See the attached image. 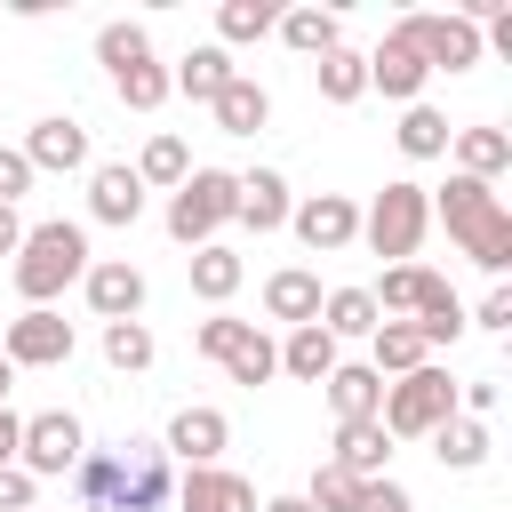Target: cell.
I'll return each instance as SVG.
<instances>
[{"instance_id":"cell-22","label":"cell","mask_w":512,"mask_h":512,"mask_svg":"<svg viewBox=\"0 0 512 512\" xmlns=\"http://www.w3.org/2000/svg\"><path fill=\"white\" fill-rule=\"evenodd\" d=\"M208 112H216V128H224V136H256V128L272 120V96H264V80L232 72V80L216 88V104H208Z\"/></svg>"},{"instance_id":"cell-47","label":"cell","mask_w":512,"mask_h":512,"mask_svg":"<svg viewBox=\"0 0 512 512\" xmlns=\"http://www.w3.org/2000/svg\"><path fill=\"white\" fill-rule=\"evenodd\" d=\"M8 384H16V368H8V360H0V408H8Z\"/></svg>"},{"instance_id":"cell-46","label":"cell","mask_w":512,"mask_h":512,"mask_svg":"<svg viewBox=\"0 0 512 512\" xmlns=\"http://www.w3.org/2000/svg\"><path fill=\"white\" fill-rule=\"evenodd\" d=\"M256 512H312V504H304V496H264Z\"/></svg>"},{"instance_id":"cell-40","label":"cell","mask_w":512,"mask_h":512,"mask_svg":"<svg viewBox=\"0 0 512 512\" xmlns=\"http://www.w3.org/2000/svg\"><path fill=\"white\" fill-rule=\"evenodd\" d=\"M360 512H416V496L384 472V480H360Z\"/></svg>"},{"instance_id":"cell-15","label":"cell","mask_w":512,"mask_h":512,"mask_svg":"<svg viewBox=\"0 0 512 512\" xmlns=\"http://www.w3.org/2000/svg\"><path fill=\"white\" fill-rule=\"evenodd\" d=\"M360 64H368V88H384L392 104H424V80H432V72H424V56H416L400 32H384L376 56H360Z\"/></svg>"},{"instance_id":"cell-11","label":"cell","mask_w":512,"mask_h":512,"mask_svg":"<svg viewBox=\"0 0 512 512\" xmlns=\"http://www.w3.org/2000/svg\"><path fill=\"white\" fill-rule=\"evenodd\" d=\"M0 360H8V368H56V360H72V320H64L56 304L16 312V320L0 328Z\"/></svg>"},{"instance_id":"cell-31","label":"cell","mask_w":512,"mask_h":512,"mask_svg":"<svg viewBox=\"0 0 512 512\" xmlns=\"http://www.w3.org/2000/svg\"><path fill=\"white\" fill-rule=\"evenodd\" d=\"M272 24H280V8H272V0H224V8H216V48L232 56V48L264 40Z\"/></svg>"},{"instance_id":"cell-14","label":"cell","mask_w":512,"mask_h":512,"mask_svg":"<svg viewBox=\"0 0 512 512\" xmlns=\"http://www.w3.org/2000/svg\"><path fill=\"white\" fill-rule=\"evenodd\" d=\"M80 288H88V312H96V320H136V312H144V272H136L128 256L88 264V272H80Z\"/></svg>"},{"instance_id":"cell-28","label":"cell","mask_w":512,"mask_h":512,"mask_svg":"<svg viewBox=\"0 0 512 512\" xmlns=\"http://www.w3.org/2000/svg\"><path fill=\"white\" fill-rule=\"evenodd\" d=\"M272 32H280L296 56H312V64H320L328 48H344V32H336V8H280V24H272Z\"/></svg>"},{"instance_id":"cell-34","label":"cell","mask_w":512,"mask_h":512,"mask_svg":"<svg viewBox=\"0 0 512 512\" xmlns=\"http://www.w3.org/2000/svg\"><path fill=\"white\" fill-rule=\"evenodd\" d=\"M392 136H400V152H408V160H440L456 128H448V112H432V104H408Z\"/></svg>"},{"instance_id":"cell-8","label":"cell","mask_w":512,"mask_h":512,"mask_svg":"<svg viewBox=\"0 0 512 512\" xmlns=\"http://www.w3.org/2000/svg\"><path fill=\"white\" fill-rule=\"evenodd\" d=\"M192 344L232 376V384H272L280 376V344L256 328V320H232V312H208L200 328H192Z\"/></svg>"},{"instance_id":"cell-12","label":"cell","mask_w":512,"mask_h":512,"mask_svg":"<svg viewBox=\"0 0 512 512\" xmlns=\"http://www.w3.org/2000/svg\"><path fill=\"white\" fill-rule=\"evenodd\" d=\"M288 224H296V240H304L312 256H336V248L360 240V208H352L344 192H312V200H296Z\"/></svg>"},{"instance_id":"cell-9","label":"cell","mask_w":512,"mask_h":512,"mask_svg":"<svg viewBox=\"0 0 512 512\" xmlns=\"http://www.w3.org/2000/svg\"><path fill=\"white\" fill-rule=\"evenodd\" d=\"M392 32L424 56V72H472V64L488 56V48H480V24H464L456 8H448V16H440V8H416V16H400Z\"/></svg>"},{"instance_id":"cell-39","label":"cell","mask_w":512,"mask_h":512,"mask_svg":"<svg viewBox=\"0 0 512 512\" xmlns=\"http://www.w3.org/2000/svg\"><path fill=\"white\" fill-rule=\"evenodd\" d=\"M416 288H424V264H392V272L368 288V304H376V312H416Z\"/></svg>"},{"instance_id":"cell-1","label":"cell","mask_w":512,"mask_h":512,"mask_svg":"<svg viewBox=\"0 0 512 512\" xmlns=\"http://www.w3.org/2000/svg\"><path fill=\"white\" fill-rule=\"evenodd\" d=\"M72 488L88 512H168L176 504V472H168V448L160 440H120V448H96L72 464Z\"/></svg>"},{"instance_id":"cell-24","label":"cell","mask_w":512,"mask_h":512,"mask_svg":"<svg viewBox=\"0 0 512 512\" xmlns=\"http://www.w3.org/2000/svg\"><path fill=\"white\" fill-rule=\"evenodd\" d=\"M264 312H272V320H288V328H312V320H320V280H312L304 264L272 272V280H264Z\"/></svg>"},{"instance_id":"cell-44","label":"cell","mask_w":512,"mask_h":512,"mask_svg":"<svg viewBox=\"0 0 512 512\" xmlns=\"http://www.w3.org/2000/svg\"><path fill=\"white\" fill-rule=\"evenodd\" d=\"M16 448H24V416L0 408V464H16Z\"/></svg>"},{"instance_id":"cell-43","label":"cell","mask_w":512,"mask_h":512,"mask_svg":"<svg viewBox=\"0 0 512 512\" xmlns=\"http://www.w3.org/2000/svg\"><path fill=\"white\" fill-rule=\"evenodd\" d=\"M464 328H496V336H504V328H512V288H488V296H480V312H472Z\"/></svg>"},{"instance_id":"cell-36","label":"cell","mask_w":512,"mask_h":512,"mask_svg":"<svg viewBox=\"0 0 512 512\" xmlns=\"http://www.w3.org/2000/svg\"><path fill=\"white\" fill-rule=\"evenodd\" d=\"M320 96H328V104H360V96H368V64H360L352 48H328V56H320Z\"/></svg>"},{"instance_id":"cell-29","label":"cell","mask_w":512,"mask_h":512,"mask_svg":"<svg viewBox=\"0 0 512 512\" xmlns=\"http://www.w3.org/2000/svg\"><path fill=\"white\" fill-rule=\"evenodd\" d=\"M184 264H192V296H200V304H224V296H232V288L248 280V264H240V256H232L224 240H208V248H192Z\"/></svg>"},{"instance_id":"cell-16","label":"cell","mask_w":512,"mask_h":512,"mask_svg":"<svg viewBox=\"0 0 512 512\" xmlns=\"http://www.w3.org/2000/svg\"><path fill=\"white\" fill-rule=\"evenodd\" d=\"M176 512H256V488L224 464H192L176 480Z\"/></svg>"},{"instance_id":"cell-17","label":"cell","mask_w":512,"mask_h":512,"mask_svg":"<svg viewBox=\"0 0 512 512\" xmlns=\"http://www.w3.org/2000/svg\"><path fill=\"white\" fill-rule=\"evenodd\" d=\"M88 216L96 224H136L144 216V184H136L128 160H96L88 168Z\"/></svg>"},{"instance_id":"cell-7","label":"cell","mask_w":512,"mask_h":512,"mask_svg":"<svg viewBox=\"0 0 512 512\" xmlns=\"http://www.w3.org/2000/svg\"><path fill=\"white\" fill-rule=\"evenodd\" d=\"M360 232H368V248L376 256H416L424 248V232H432V192L424 184H408V176H392L376 200H368V216H360Z\"/></svg>"},{"instance_id":"cell-18","label":"cell","mask_w":512,"mask_h":512,"mask_svg":"<svg viewBox=\"0 0 512 512\" xmlns=\"http://www.w3.org/2000/svg\"><path fill=\"white\" fill-rule=\"evenodd\" d=\"M224 440H232L224 408H176L160 448H168V456H184V472H192V464H216V456H224Z\"/></svg>"},{"instance_id":"cell-3","label":"cell","mask_w":512,"mask_h":512,"mask_svg":"<svg viewBox=\"0 0 512 512\" xmlns=\"http://www.w3.org/2000/svg\"><path fill=\"white\" fill-rule=\"evenodd\" d=\"M96 256H88V232L80 224H24V240H16V296H24V312H40V304H56L80 272H88Z\"/></svg>"},{"instance_id":"cell-13","label":"cell","mask_w":512,"mask_h":512,"mask_svg":"<svg viewBox=\"0 0 512 512\" xmlns=\"http://www.w3.org/2000/svg\"><path fill=\"white\" fill-rule=\"evenodd\" d=\"M16 152L32 160V176H80L88 168V128L64 120V112H48V120H32V136Z\"/></svg>"},{"instance_id":"cell-21","label":"cell","mask_w":512,"mask_h":512,"mask_svg":"<svg viewBox=\"0 0 512 512\" xmlns=\"http://www.w3.org/2000/svg\"><path fill=\"white\" fill-rule=\"evenodd\" d=\"M336 472H352V480H384V464H392V432L368 416V424H336V456H328Z\"/></svg>"},{"instance_id":"cell-41","label":"cell","mask_w":512,"mask_h":512,"mask_svg":"<svg viewBox=\"0 0 512 512\" xmlns=\"http://www.w3.org/2000/svg\"><path fill=\"white\" fill-rule=\"evenodd\" d=\"M24 192H32V160H24L16 144H0V208H16Z\"/></svg>"},{"instance_id":"cell-35","label":"cell","mask_w":512,"mask_h":512,"mask_svg":"<svg viewBox=\"0 0 512 512\" xmlns=\"http://www.w3.org/2000/svg\"><path fill=\"white\" fill-rule=\"evenodd\" d=\"M192 176V152H184V136H152L144 144V160H136V184H160V192H176Z\"/></svg>"},{"instance_id":"cell-33","label":"cell","mask_w":512,"mask_h":512,"mask_svg":"<svg viewBox=\"0 0 512 512\" xmlns=\"http://www.w3.org/2000/svg\"><path fill=\"white\" fill-rule=\"evenodd\" d=\"M432 456H440L448 472H480V464H488V424H472V416H448V424L432 432Z\"/></svg>"},{"instance_id":"cell-25","label":"cell","mask_w":512,"mask_h":512,"mask_svg":"<svg viewBox=\"0 0 512 512\" xmlns=\"http://www.w3.org/2000/svg\"><path fill=\"white\" fill-rule=\"evenodd\" d=\"M424 360H432V344L416 336V320H376V336H368V368L376 376H408Z\"/></svg>"},{"instance_id":"cell-4","label":"cell","mask_w":512,"mask_h":512,"mask_svg":"<svg viewBox=\"0 0 512 512\" xmlns=\"http://www.w3.org/2000/svg\"><path fill=\"white\" fill-rule=\"evenodd\" d=\"M96 64L112 72V88H120V104L128 112H160L176 88H168V72L152 64V32L144 24H128V16H112L104 32H96Z\"/></svg>"},{"instance_id":"cell-45","label":"cell","mask_w":512,"mask_h":512,"mask_svg":"<svg viewBox=\"0 0 512 512\" xmlns=\"http://www.w3.org/2000/svg\"><path fill=\"white\" fill-rule=\"evenodd\" d=\"M16 240H24V216H16V208H0V256H16Z\"/></svg>"},{"instance_id":"cell-6","label":"cell","mask_w":512,"mask_h":512,"mask_svg":"<svg viewBox=\"0 0 512 512\" xmlns=\"http://www.w3.org/2000/svg\"><path fill=\"white\" fill-rule=\"evenodd\" d=\"M232 200H240V176H232V168H192V176L168 192V240H176V248H208V240L232 224Z\"/></svg>"},{"instance_id":"cell-32","label":"cell","mask_w":512,"mask_h":512,"mask_svg":"<svg viewBox=\"0 0 512 512\" xmlns=\"http://www.w3.org/2000/svg\"><path fill=\"white\" fill-rule=\"evenodd\" d=\"M376 320H384V312L368 304V288H328V296H320V328H328L336 344H344V336H376Z\"/></svg>"},{"instance_id":"cell-30","label":"cell","mask_w":512,"mask_h":512,"mask_svg":"<svg viewBox=\"0 0 512 512\" xmlns=\"http://www.w3.org/2000/svg\"><path fill=\"white\" fill-rule=\"evenodd\" d=\"M224 80H232V56H224L216 40H208V48H192V56L168 72V88H176V96H192V104H216V88H224Z\"/></svg>"},{"instance_id":"cell-27","label":"cell","mask_w":512,"mask_h":512,"mask_svg":"<svg viewBox=\"0 0 512 512\" xmlns=\"http://www.w3.org/2000/svg\"><path fill=\"white\" fill-rule=\"evenodd\" d=\"M416 336L424 344H456L464 336V304H456V288L440 272H424V288H416Z\"/></svg>"},{"instance_id":"cell-20","label":"cell","mask_w":512,"mask_h":512,"mask_svg":"<svg viewBox=\"0 0 512 512\" xmlns=\"http://www.w3.org/2000/svg\"><path fill=\"white\" fill-rule=\"evenodd\" d=\"M328 408H336V424H368L384 408V376L368 360H336L328 368Z\"/></svg>"},{"instance_id":"cell-26","label":"cell","mask_w":512,"mask_h":512,"mask_svg":"<svg viewBox=\"0 0 512 512\" xmlns=\"http://www.w3.org/2000/svg\"><path fill=\"white\" fill-rule=\"evenodd\" d=\"M328 368H336V336H328L320 320L280 336V376H296V384H328Z\"/></svg>"},{"instance_id":"cell-37","label":"cell","mask_w":512,"mask_h":512,"mask_svg":"<svg viewBox=\"0 0 512 512\" xmlns=\"http://www.w3.org/2000/svg\"><path fill=\"white\" fill-rule=\"evenodd\" d=\"M104 360H112L120 376L152 368V328H144V320H104Z\"/></svg>"},{"instance_id":"cell-5","label":"cell","mask_w":512,"mask_h":512,"mask_svg":"<svg viewBox=\"0 0 512 512\" xmlns=\"http://www.w3.org/2000/svg\"><path fill=\"white\" fill-rule=\"evenodd\" d=\"M456 416V384H448V368H408V376H392L384 384V408H376V424L392 432V440H432L440 424Z\"/></svg>"},{"instance_id":"cell-23","label":"cell","mask_w":512,"mask_h":512,"mask_svg":"<svg viewBox=\"0 0 512 512\" xmlns=\"http://www.w3.org/2000/svg\"><path fill=\"white\" fill-rule=\"evenodd\" d=\"M448 152H456V176H480V184H496L512 168V136L504 128H456Z\"/></svg>"},{"instance_id":"cell-38","label":"cell","mask_w":512,"mask_h":512,"mask_svg":"<svg viewBox=\"0 0 512 512\" xmlns=\"http://www.w3.org/2000/svg\"><path fill=\"white\" fill-rule=\"evenodd\" d=\"M312 512H360V480L336 472V464H312V488H304Z\"/></svg>"},{"instance_id":"cell-42","label":"cell","mask_w":512,"mask_h":512,"mask_svg":"<svg viewBox=\"0 0 512 512\" xmlns=\"http://www.w3.org/2000/svg\"><path fill=\"white\" fill-rule=\"evenodd\" d=\"M32 496H40V480L24 464H0V512H32Z\"/></svg>"},{"instance_id":"cell-19","label":"cell","mask_w":512,"mask_h":512,"mask_svg":"<svg viewBox=\"0 0 512 512\" xmlns=\"http://www.w3.org/2000/svg\"><path fill=\"white\" fill-rule=\"evenodd\" d=\"M288 176L280 168H248L240 176V200H232V224H248V232H280L288 224Z\"/></svg>"},{"instance_id":"cell-10","label":"cell","mask_w":512,"mask_h":512,"mask_svg":"<svg viewBox=\"0 0 512 512\" xmlns=\"http://www.w3.org/2000/svg\"><path fill=\"white\" fill-rule=\"evenodd\" d=\"M80 456H88V432H80L72 408H40V416H24V448H16V464H24L32 480H64Z\"/></svg>"},{"instance_id":"cell-2","label":"cell","mask_w":512,"mask_h":512,"mask_svg":"<svg viewBox=\"0 0 512 512\" xmlns=\"http://www.w3.org/2000/svg\"><path fill=\"white\" fill-rule=\"evenodd\" d=\"M432 216L448 224V240H456L480 272H504V264H512V216H504L496 184H480V176H448L440 200H432Z\"/></svg>"}]
</instances>
